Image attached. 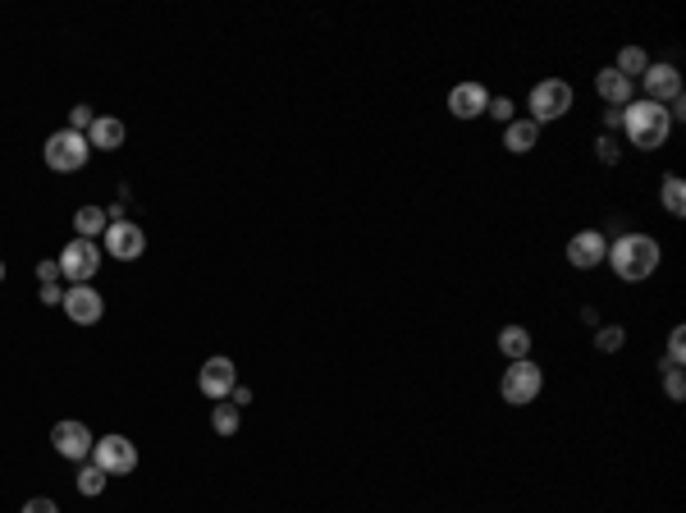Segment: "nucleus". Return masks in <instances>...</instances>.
Listing matches in <instances>:
<instances>
[{"instance_id": "nucleus-1", "label": "nucleus", "mask_w": 686, "mask_h": 513, "mask_svg": "<svg viewBox=\"0 0 686 513\" xmlns=\"http://www.w3.org/2000/svg\"><path fill=\"white\" fill-rule=\"evenodd\" d=\"M659 257H664V248H659L650 234H618V239L609 243V252H604V262L613 266V275L627 284L650 280V275L659 271Z\"/></svg>"}, {"instance_id": "nucleus-27", "label": "nucleus", "mask_w": 686, "mask_h": 513, "mask_svg": "<svg viewBox=\"0 0 686 513\" xmlns=\"http://www.w3.org/2000/svg\"><path fill=\"white\" fill-rule=\"evenodd\" d=\"M92 120H97V115H92V106H74V110H69V129H74V133H87V129H92Z\"/></svg>"}, {"instance_id": "nucleus-17", "label": "nucleus", "mask_w": 686, "mask_h": 513, "mask_svg": "<svg viewBox=\"0 0 686 513\" xmlns=\"http://www.w3.org/2000/svg\"><path fill=\"white\" fill-rule=\"evenodd\" d=\"M540 142V124L536 120H513V124H504V147L513 156H526L531 147Z\"/></svg>"}, {"instance_id": "nucleus-11", "label": "nucleus", "mask_w": 686, "mask_h": 513, "mask_svg": "<svg viewBox=\"0 0 686 513\" xmlns=\"http://www.w3.org/2000/svg\"><path fill=\"white\" fill-rule=\"evenodd\" d=\"M51 445H55V454H60V459L83 463V459H92V445H97V436H92L83 422H55Z\"/></svg>"}, {"instance_id": "nucleus-4", "label": "nucleus", "mask_w": 686, "mask_h": 513, "mask_svg": "<svg viewBox=\"0 0 686 513\" xmlns=\"http://www.w3.org/2000/svg\"><path fill=\"white\" fill-rule=\"evenodd\" d=\"M545 390V372H540L536 362L531 358H517V362H508V372H504V381H499V394H504V404H513V408H526L536 394Z\"/></svg>"}, {"instance_id": "nucleus-8", "label": "nucleus", "mask_w": 686, "mask_h": 513, "mask_svg": "<svg viewBox=\"0 0 686 513\" xmlns=\"http://www.w3.org/2000/svg\"><path fill=\"white\" fill-rule=\"evenodd\" d=\"M60 307H65V317L74 321V326H97V321L106 317V298H101L92 284H69Z\"/></svg>"}, {"instance_id": "nucleus-33", "label": "nucleus", "mask_w": 686, "mask_h": 513, "mask_svg": "<svg viewBox=\"0 0 686 513\" xmlns=\"http://www.w3.org/2000/svg\"><path fill=\"white\" fill-rule=\"evenodd\" d=\"M600 161H604V165H613V161H618V147H613L609 138H600Z\"/></svg>"}, {"instance_id": "nucleus-12", "label": "nucleus", "mask_w": 686, "mask_h": 513, "mask_svg": "<svg viewBox=\"0 0 686 513\" xmlns=\"http://www.w3.org/2000/svg\"><path fill=\"white\" fill-rule=\"evenodd\" d=\"M641 88H645V101H654V106H668V101L682 97V74H677L673 65H650L641 74Z\"/></svg>"}, {"instance_id": "nucleus-26", "label": "nucleus", "mask_w": 686, "mask_h": 513, "mask_svg": "<svg viewBox=\"0 0 686 513\" xmlns=\"http://www.w3.org/2000/svg\"><path fill=\"white\" fill-rule=\"evenodd\" d=\"M485 115H494L499 124H513L517 115H513V101L508 97H490V106H485Z\"/></svg>"}, {"instance_id": "nucleus-19", "label": "nucleus", "mask_w": 686, "mask_h": 513, "mask_svg": "<svg viewBox=\"0 0 686 513\" xmlns=\"http://www.w3.org/2000/svg\"><path fill=\"white\" fill-rule=\"evenodd\" d=\"M106 225H110V216L101 207H78L74 211V230H78V239H97V234H106Z\"/></svg>"}, {"instance_id": "nucleus-24", "label": "nucleus", "mask_w": 686, "mask_h": 513, "mask_svg": "<svg viewBox=\"0 0 686 513\" xmlns=\"http://www.w3.org/2000/svg\"><path fill=\"white\" fill-rule=\"evenodd\" d=\"M78 491H83L87 500H92V495H101V491H106V472H101L97 463H87V468L78 472Z\"/></svg>"}, {"instance_id": "nucleus-32", "label": "nucleus", "mask_w": 686, "mask_h": 513, "mask_svg": "<svg viewBox=\"0 0 686 513\" xmlns=\"http://www.w3.org/2000/svg\"><path fill=\"white\" fill-rule=\"evenodd\" d=\"M229 404H234V408L252 404V390H247V385H234V394H229Z\"/></svg>"}, {"instance_id": "nucleus-29", "label": "nucleus", "mask_w": 686, "mask_h": 513, "mask_svg": "<svg viewBox=\"0 0 686 513\" xmlns=\"http://www.w3.org/2000/svg\"><path fill=\"white\" fill-rule=\"evenodd\" d=\"M37 280H42V284H60V262H37Z\"/></svg>"}, {"instance_id": "nucleus-5", "label": "nucleus", "mask_w": 686, "mask_h": 513, "mask_svg": "<svg viewBox=\"0 0 686 513\" xmlns=\"http://www.w3.org/2000/svg\"><path fill=\"white\" fill-rule=\"evenodd\" d=\"M526 120L536 124H549V120H563L572 110V83H563V78H545V83H536L531 88V101H526Z\"/></svg>"}, {"instance_id": "nucleus-9", "label": "nucleus", "mask_w": 686, "mask_h": 513, "mask_svg": "<svg viewBox=\"0 0 686 513\" xmlns=\"http://www.w3.org/2000/svg\"><path fill=\"white\" fill-rule=\"evenodd\" d=\"M238 385V367L229 358H206L202 372H197V390L211 399V404H220V399H229Z\"/></svg>"}, {"instance_id": "nucleus-13", "label": "nucleus", "mask_w": 686, "mask_h": 513, "mask_svg": "<svg viewBox=\"0 0 686 513\" xmlns=\"http://www.w3.org/2000/svg\"><path fill=\"white\" fill-rule=\"evenodd\" d=\"M604 252H609V239H604L600 230H581L568 239V262L577 266V271H595V266L604 262Z\"/></svg>"}, {"instance_id": "nucleus-20", "label": "nucleus", "mask_w": 686, "mask_h": 513, "mask_svg": "<svg viewBox=\"0 0 686 513\" xmlns=\"http://www.w3.org/2000/svg\"><path fill=\"white\" fill-rule=\"evenodd\" d=\"M613 69H618V74L632 83V78H641L645 69H650V55H645L641 46H622V51H618V65H613Z\"/></svg>"}, {"instance_id": "nucleus-6", "label": "nucleus", "mask_w": 686, "mask_h": 513, "mask_svg": "<svg viewBox=\"0 0 686 513\" xmlns=\"http://www.w3.org/2000/svg\"><path fill=\"white\" fill-rule=\"evenodd\" d=\"M55 262H60V275L69 284H92V275L101 271V248L92 239H69Z\"/></svg>"}, {"instance_id": "nucleus-16", "label": "nucleus", "mask_w": 686, "mask_h": 513, "mask_svg": "<svg viewBox=\"0 0 686 513\" xmlns=\"http://www.w3.org/2000/svg\"><path fill=\"white\" fill-rule=\"evenodd\" d=\"M595 92H600L604 101H609L613 110H622V106H632V83H627V78L618 74V69H600V74H595Z\"/></svg>"}, {"instance_id": "nucleus-21", "label": "nucleus", "mask_w": 686, "mask_h": 513, "mask_svg": "<svg viewBox=\"0 0 686 513\" xmlns=\"http://www.w3.org/2000/svg\"><path fill=\"white\" fill-rule=\"evenodd\" d=\"M664 207H668V216H686V184H682V175H664Z\"/></svg>"}, {"instance_id": "nucleus-23", "label": "nucleus", "mask_w": 686, "mask_h": 513, "mask_svg": "<svg viewBox=\"0 0 686 513\" xmlns=\"http://www.w3.org/2000/svg\"><path fill=\"white\" fill-rule=\"evenodd\" d=\"M682 358H686V326H673V335H668L664 372H682Z\"/></svg>"}, {"instance_id": "nucleus-7", "label": "nucleus", "mask_w": 686, "mask_h": 513, "mask_svg": "<svg viewBox=\"0 0 686 513\" xmlns=\"http://www.w3.org/2000/svg\"><path fill=\"white\" fill-rule=\"evenodd\" d=\"M92 463H97L106 477H124V472L138 468V445L129 436H101L92 445Z\"/></svg>"}, {"instance_id": "nucleus-34", "label": "nucleus", "mask_w": 686, "mask_h": 513, "mask_svg": "<svg viewBox=\"0 0 686 513\" xmlns=\"http://www.w3.org/2000/svg\"><path fill=\"white\" fill-rule=\"evenodd\" d=\"M0 280H5V262H0Z\"/></svg>"}, {"instance_id": "nucleus-14", "label": "nucleus", "mask_w": 686, "mask_h": 513, "mask_svg": "<svg viewBox=\"0 0 686 513\" xmlns=\"http://www.w3.org/2000/svg\"><path fill=\"white\" fill-rule=\"evenodd\" d=\"M83 138H87V147H92V152H119V147H124V138H129V129H124L115 115H97Z\"/></svg>"}, {"instance_id": "nucleus-25", "label": "nucleus", "mask_w": 686, "mask_h": 513, "mask_svg": "<svg viewBox=\"0 0 686 513\" xmlns=\"http://www.w3.org/2000/svg\"><path fill=\"white\" fill-rule=\"evenodd\" d=\"M622 344H627V330L622 326H600V335H595V349L600 353H618Z\"/></svg>"}, {"instance_id": "nucleus-10", "label": "nucleus", "mask_w": 686, "mask_h": 513, "mask_svg": "<svg viewBox=\"0 0 686 513\" xmlns=\"http://www.w3.org/2000/svg\"><path fill=\"white\" fill-rule=\"evenodd\" d=\"M142 248H147L142 225H133V220H110L106 225V252L115 257V262H138Z\"/></svg>"}, {"instance_id": "nucleus-30", "label": "nucleus", "mask_w": 686, "mask_h": 513, "mask_svg": "<svg viewBox=\"0 0 686 513\" xmlns=\"http://www.w3.org/2000/svg\"><path fill=\"white\" fill-rule=\"evenodd\" d=\"M23 513H60V504H55V500H46V495H37V500H28V504H23Z\"/></svg>"}, {"instance_id": "nucleus-15", "label": "nucleus", "mask_w": 686, "mask_h": 513, "mask_svg": "<svg viewBox=\"0 0 686 513\" xmlns=\"http://www.w3.org/2000/svg\"><path fill=\"white\" fill-rule=\"evenodd\" d=\"M485 106H490V92H485L481 83H458V88L449 92V110L458 120H476V115H485Z\"/></svg>"}, {"instance_id": "nucleus-28", "label": "nucleus", "mask_w": 686, "mask_h": 513, "mask_svg": "<svg viewBox=\"0 0 686 513\" xmlns=\"http://www.w3.org/2000/svg\"><path fill=\"white\" fill-rule=\"evenodd\" d=\"M664 394H668V399H686V376L682 372H668L664 376Z\"/></svg>"}, {"instance_id": "nucleus-18", "label": "nucleus", "mask_w": 686, "mask_h": 513, "mask_svg": "<svg viewBox=\"0 0 686 513\" xmlns=\"http://www.w3.org/2000/svg\"><path fill=\"white\" fill-rule=\"evenodd\" d=\"M499 353H504L508 362L526 358V353H531V330L526 326H504L499 330Z\"/></svg>"}, {"instance_id": "nucleus-2", "label": "nucleus", "mask_w": 686, "mask_h": 513, "mask_svg": "<svg viewBox=\"0 0 686 513\" xmlns=\"http://www.w3.org/2000/svg\"><path fill=\"white\" fill-rule=\"evenodd\" d=\"M622 129H627V142H632L636 152H659L668 142V120L664 106H654V101H632V106H622Z\"/></svg>"}, {"instance_id": "nucleus-31", "label": "nucleus", "mask_w": 686, "mask_h": 513, "mask_svg": "<svg viewBox=\"0 0 686 513\" xmlns=\"http://www.w3.org/2000/svg\"><path fill=\"white\" fill-rule=\"evenodd\" d=\"M42 303L46 307H60V303H65V289H60V284H42Z\"/></svg>"}, {"instance_id": "nucleus-22", "label": "nucleus", "mask_w": 686, "mask_h": 513, "mask_svg": "<svg viewBox=\"0 0 686 513\" xmlns=\"http://www.w3.org/2000/svg\"><path fill=\"white\" fill-rule=\"evenodd\" d=\"M238 422H243V417H238V408L229 404V399H220V404H215V413H211L215 436H234V431H238Z\"/></svg>"}, {"instance_id": "nucleus-3", "label": "nucleus", "mask_w": 686, "mask_h": 513, "mask_svg": "<svg viewBox=\"0 0 686 513\" xmlns=\"http://www.w3.org/2000/svg\"><path fill=\"white\" fill-rule=\"evenodd\" d=\"M42 156H46V165H51L55 175H74V170H83V165H87V156H92V147H87V138H83V133H74V129H60V133H51V138H46Z\"/></svg>"}]
</instances>
